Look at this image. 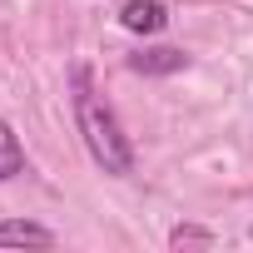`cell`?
Wrapping results in <instances>:
<instances>
[{"label": "cell", "mask_w": 253, "mask_h": 253, "mask_svg": "<svg viewBox=\"0 0 253 253\" xmlns=\"http://www.w3.org/2000/svg\"><path fill=\"white\" fill-rule=\"evenodd\" d=\"M75 124H80V134H84L89 159L104 174H134V144H129V134H124L119 114L94 94L89 70H75Z\"/></svg>", "instance_id": "cell-1"}, {"label": "cell", "mask_w": 253, "mask_h": 253, "mask_svg": "<svg viewBox=\"0 0 253 253\" xmlns=\"http://www.w3.org/2000/svg\"><path fill=\"white\" fill-rule=\"evenodd\" d=\"M119 25L134 30V35H159L169 25V5H164V0H124Z\"/></svg>", "instance_id": "cell-2"}, {"label": "cell", "mask_w": 253, "mask_h": 253, "mask_svg": "<svg viewBox=\"0 0 253 253\" xmlns=\"http://www.w3.org/2000/svg\"><path fill=\"white\" fill-rule=\"evenodd\" d=\"M55 228L45 223H30V218H10V223H0V248H55Z\"/></svg>", "instance_id": "cell-3"}, {"label": "cell", "mask_w": 253, "mask_h": 253, "mask_svg": "<svg viewBox=\"0 0 253 253\" xmlns=\"http://www.w3.org/2000/svg\"><path fill=\"white\" fill-rule=\"evenodd\" d=\"M129 70L134 75H179V70H189V55L174 45H154V50L129 55Z\"/></svg>", "instance_id": "cell-4"}, {"label": "cell", "mask_w": 253, "mask_h": 253, "mask_svg": "<svg viewBox=\"0 0 253 253\" xmlns=\"http://www.w3.org/2000/svg\"><path fill=\"white\" fill-rule=\"evenodd\" d=\"M15 174H25V144L15 139L10 119H0V184H10Z\"/></svg>", "instance_id": "cell-5"}, {"label": "cell", "mask_w": 253, "mask_h": 253, "mask_svg": "<svg viewBox=\"0 0 253 253\" xmlns=\"http://www.w3.org/2000/svg\"><path fill=\"white\" fill-rule=\"evenodd\" d=\"M169 248H213V233L199 223H179V228H169Z\"/></svg>", "instance_id": "cell-6"}, {"label": "cell", "mask_w": 253, "mask_h": 253, "mask_svg": "<svg viewBox=\"0 0 253 253\" xmlns=\"http://www.w3.org/2000/svg\"><path fill=\"white\" fill-rule=\"evenodd\" d=\"M248 238H253V228H248Z\"/></svg>", "instance_id": "cell-7"}]
</instances>
